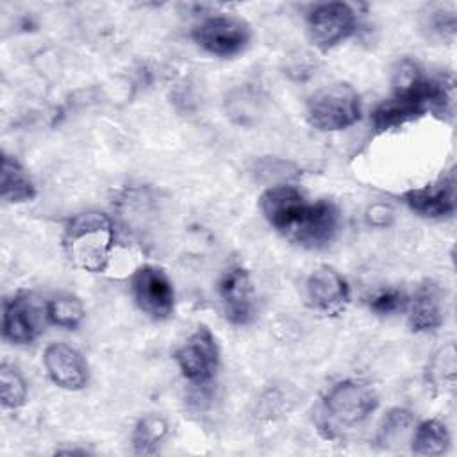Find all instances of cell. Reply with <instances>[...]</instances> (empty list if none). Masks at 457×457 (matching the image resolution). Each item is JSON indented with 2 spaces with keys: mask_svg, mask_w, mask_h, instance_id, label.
<instances>
[{
  "mask_svg": "<svg viewBox=\"0 0 457 457\" xmlns=\"http://www.w3.org/2000/svg\"><path fill=\"white\" fill-rule=\"evenodd\" d=\"M259 209L280 236L309 250L328 246L336 239L341 223L336 204L325 198L307 202L305 195L287 182L264 189L259 196Z\"/></svg>",
  "mask_w": 457,
  "mask_h": 457,
  "instance_id": "6da1fadb",
  "label": "cell"
},
{
  "mask_svg": "<svg viewBox=\"0 0 457 457\" xmlns=\"http://www.w3.org/2000/svg\"><path fill=\"white\" fill-rule=\"evenodd\" d=\"M427 112L441 118L452 116L453 79L452 75L427 77L414 61L403 59L393 73V95L371 112L373 130L382 134L400 129Z\"/></svg>",
  "mask_w": 457,
  "mask_h": 457,
  "instance_id": "7a4b0ae2",
  "label": "cell"
},
{
  "mask_svg": "<svg viewBox=\"0 0 457 457\" xmlns=\"http://www.w3.org/2000/svg\"><path fill=\"white\" fill-rule=\"evenodd\" d=\"M114 241L112 220L98 211L75 214L62 234V246L70 262L87 273H104L107 270Z\"/></svg>",
  "mask_w": 457,
  "mask_h": 457,
  "instance_id": "3957f363",
  "label": "cell"
},
{
  "mask_svg": "<svg viewBox=\"0 0 457 457\" xmlns=\"http://www.w3.org/2000/svg\"><path fill=\"white\" fill-rule=\"evenodd\" d=\"M361 95L348 82H332L311 95L305 116L311 127L321 132H337L361 120Z\"/></svg>",
  "mask_w": 457,
  "mask_h": 457,
  "instance_id": "277c9868",
  "label": "cell"
},
{
  "mask_svg": "<svg viewBox=\"0 0 457 457\" xmlns=\"http://www.w3.org/2000/svg\"><path fill=\"white\" fill-rule=\"evenodd\" d=\"M378 407L375 387L361 378H346L334 384L323 396V416L328 423L353 427L364 421Z\"/></svg>",
  "mask_w": 457,
  "mask_h": 457,
  "instance_id": "5b68a950",
  "label": "cell"
},
{
  "mask_svg": "<svg viewBox=\"0 0 457 457\" xmlns=\"http://www.w3.org/2000/svg\"><path fill=\"white\" fill-rule=\"evenodd\" d=\"M193 41L207 54L216 57H234L241 54L252 37L250 25L234 14H212L195 25Z\"/></svg>",
  "mask_w": 457,
  "mask_h": 457,
  "instance_id": "8992f818",
  "label": "cell"
},
{
  "mask_svg": "<svg viewBox=\"0 0 457 457\" xmlns=\"http://www.w3.org/2000/svg\"><path fill=\"white\" fill-rule=\"evenodd\" d=\"M46 302L36 293L20 291L4 302L2 336L12 345H29L45 330Z\"/></svg>",
  "mask_w": 457,
  "mask_h": 457,
  "instance_id": "52a82bcc",
  "label": "cell"
},
{
  "mask_svg": "<svg viewBox=\"0 0 457 457\" xmlns=\"http://www.w3.org/2000/svg\"><path fill=\"white\" fill-rule=\"evenodd\" d=\"M175 362L182 377L193 386H207L220 364V350L212 332L202 325L175 350Z\"/></svg>",
  "mask_w": 457,
  "mask_h": 457,
  "instance_id": "ba28073f",
  "label": "cell"
},
{
  "mask_svg": "<svg viewBox=\"0 0 457 457\" xmlns=\"http://www.w3.org/2000/svg\"><path fill=\"white\" fill-rule=\"evenodd\" d=\"M357 30V14L345 2L316 4L307 14V34L320 50H330Z\"/></svg>",
  "mask_w": 457,
  "mask_h": 457,
  "instance_id": "9c48e42d",
  "label": "cell"
},
{
  "mask_svg": "<svg viewBox=\"0 0 457 457\" xmlns=\"http://www.w3.org/2000/svg\"><path fill=\"white\" fill-rule=\"evenodd\" d=\"M136 305L152 320H168L175 309V289L166 271L155 264L139 266L130 278Z\"/></svg>",
  "mask_w": 457,
  "mask_h": 457,
  "instance_id": "30bf717a",
  "label": "cell"
},
{
  "mask_svg": "<svg viewBox=\"0 0 457 457\" xmlns=\"http://www.w3.org/2000/svg\"><path fill=\"white\" fill-rule=\"evenodd\" d=\"M307 305L323 316H339L350 303V286L332 266H318L305 280Z\"/></svg>",
  "mask_w": 457,
  "mask_h": 457,
  "instance_id": "8fae6325",
  "label": "cell"
},
{
  "mask_svg": "<svg viewBox=\"0 0 457 457\" xmlns=\"http://www.w3.org/2000/svg\"><path fill=\"white\" fill-rule=\"evenodd\" d=\"M225 318L234 325H246L255 312V291L246 268L228 266L216 286Z\"/></svg>",
  "mask_w": 457,
  "mask_h": 457,
  "instance_id": "7c38bea8",
  "label": "cell"
},
{
  "mask_svg": "<svg viewBox=\"0 0 457 457\" xmlns=\"http://www.w3.org/2000/svg\"><path fill=\"white\" fill-rule=\"evenodd\" d=\"M403 204L418 216L437 220L455 211V173L448 170L436 180L402 193Z\"/></svg>",
  "mask_w": 457,
  "mask_h": 457,
  "instance_id": "4fadbf2b",
  "label": "cell"
},
{
  "mask_svg": "<svg viewBox=\"0 0 457 457\" xmlns=\"http://www.w3.org/2000/svg\"><path fill=\"white\" fill-rule=\"evenodd\" d=\"M43 364L48 378L61 389L79 391L89 380L86 359L77 348L66 343L48 345L43 353Z\"/></svg>",
  "mask_w": 457,
  "mask_h": 457,
  "instance_id": "5bb4252c",
  "label": "cell"
},
{
  "mask_svg": "<svg viewBox=\"0 0 457 457\" xmlns=\"http://www.w3.org/2000/svg\"><path fill=\"white\" fill-rule=\"evenodd\" d=\"M407 323L412 332H432L443 325L445 298L443 289L432 282L423 280L407 303Z\"/></svg>",
  "mask_w": 457,
  "mask_h": 457,
  "instance_id": "9a60e30c",
  "label": "cell"
},
{
  "mask_svg": "<svg viewBox=\"0 0 457 457\" xmlns=\"http://www.w3.org/2000/svg\"><path fill=\"white\" fill-rule=\"evenodd\" d=\"M0 189L2 200L7 204H23L36 198V184L30 179L29 171L20 164L12 155H2V171H0Z\"/></svg>",
  "mask_w": 457,
  "mask_h": 457,
  "instance_id": "2e32d148",
  "label": "cell"
},
{
  "mask_svg": "<svg viewBox=\"0 0 457 457\" xmlns=\"http://www.w3.org/2000/svg\"><path fill=\"white\" fill-rule=\"evenodd\" d=\"M450 446L448 427L441 420H425L414 430L411 437V448L418 455H443Z\"/></svg>",
  "mask_w": 457,
  "mask_h": 457,
  "instance_id": "e0dca14e",
  "label": "cell"
},
{
  "mask_svg": "<svg viewBox=\"0 0 457 457\" xmlns=\"http://www.w3.org/2000/svg\"><path fill=\"white\" fill-rule=\"evenodd\" d=\"M425 380L434 393L452 391L455 386V346L453 343L439 348L427 364Z\"/></svg>",
  "mask_w": 457,
  "mask_h": 457,
  "instance_id": "ac0fdd59",
  "label": "cell"
},
{
  "mask_svg": "<svg viewBox=\"0 0 457 457\" xmlns=\"http://www.w3.org/2000/svg\"><path fill=\"white\" fill-rule=\"evenodd\" d=\"M168 436V423L162 416L145 414L132 430V450L137 455H152Z\"/></svg>",
  "mask_w": 457,
  "mask_h": 457,
  "instance_id": "d6986e66",
  "label": "cell"
},
{
  "mask_svg": "<svg viewBox=\"0 0 457 457\" xmlns=\"http://www.w3.org/2000/svg\"><path fill=\"white\" fill-rule=\"evenodd\" d=\"M84 314H86L84 303L73 295L62 293L46 302L48 321L61 328H68V330L77 328L82 323Z\"/></svg>",
  "mask_w": 457,
  "mask_h": 457,
  "instance_id": "ffe728a7",
  "label": "cell"
},
{
  "mask_svg": "<svg viewBox=\"0 0 457 457\" xmlns=\"http://www.w3.org/2000/svg\"><path fill=\"white\" fill-rule=\"evenodd\" d=\"M412 425H414V416H412L411 411L402 409V407L391 409L384 416V420L378 427L377 443H380L386 448L395 446L398 443H403L405 437L411 434Z\"/></svg>",
  "mask_w": 457,
  "mask_h": 457,
  "instance_id": "44dd1931",
  "label": "cell"
},
{
  "mask_svg": "<svg viewBox=\"0 0 457 457\" xmlns=\"http://www.w3.org/2000/svg\"><path fill=\"white\" fill-rule=\"evenodd\" d=\"M27 400V382L21 373L4 362L0 366V402L4 409H20Z\"/></svg>",
  "mask_w": 457,
  "mask_h": 457,
  "instance_id": "7402d4cb",
  "label": "cell"
},
{
  "mask_svg": "<svg viewBox=\"0 0 457 457\" xmlns=\"http://www.w3.org/2000/svg\"><path fill=\"white\" fill-rule=\"evenodd\" d=\"M407 303H409V296L405 295V291L398 287L382 289L368 300L370 311H373L378 316H393V314L405 312Z\"/></svg>",
  "mask_w": 457,
  "mask_h": 457,
  "instance_id": "603a6c76",
  "label": "cell"
},
{
  "mask_svg": "<svg viewBox=\"0 0 457 457\" xmlns=\"http://www.w3.org/2000/svg\"><path fill=\"white\" fill-rule=\"evenodd\" d=\"M366 220L370 225L373 227H387L393 221V209L386 204H373L368 211H366Z\"/></svg>",
  "mask_w": 457,
  "mask_h": 457,
  "instance_id": "cb8c5ba5",
  "label": "cell"
},
{
  "mask_svg": "<svg viewBox=\"0 0 457 457\" xmlns=\"http://www.w3.org/2000/svg\"><path fill=\"white\" fill-rule=\"evenodd\" d=\"M430 30L445 36V34H453L455 32V16L453 12H445V11H437L430 16Z\"/></svg>",
  "mask_w": 457,
  "mask_h": 457,
  "instance_id": "d4e9b609",
  "label": "cell"
}]
</instances>
